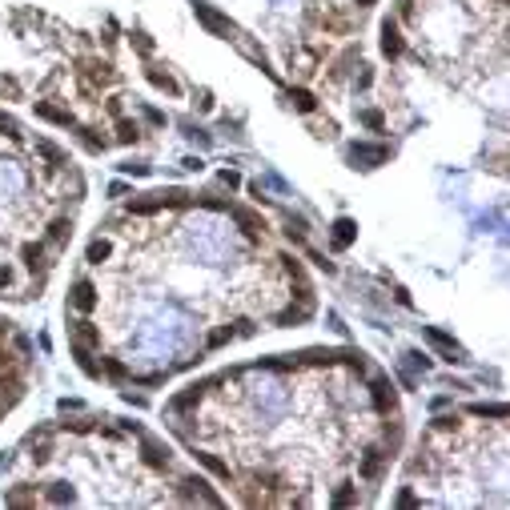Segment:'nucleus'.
<instances>
[{
    "mask_svg": "<svg viewBox=\"0 0 510 510\" xmlns=\"http://www.w3.org/2000/svg\"><path fill=\"white\" fill-rule=\"evenodd\" d=\"M193 13H197V21L209 28L213 37H233V33H237L233 21H229V16H221L217 8H209V4H193Z\"/></svg>",
    "mask_w": 510,
    "mask_h": 510,
    "instance_id": "1",
    "label": "nucleus"
},
{
    "mask_svg": "<svg viewBox=\"0 0 510 510\" xmlns=\"http://www.w3.org/2000/svg\"><path fill=\"white\" fill-rule=\"evenodd\" d=\"M349 161L361 165V169H373V165L390 161V149L386 145H354V149H349Z\"/></svg>",
    "mask_w": 510,
    "mask_h": 510,
    "instance_id": "2",
    "label": "nucleus"
},
{
    "mask_svg": "<svg viewBox=\"0 0 510 510\" xmlns=\"http://www.w3.org/2000/svg\"><path fill=\"white\" fill-rule=\"evenodd\" d=\"M382 52H386L390 61H398L402 57V33L394 21H382Z\"/></svg>",
    "mask_w": 510,
    "mask_h": 510,
    "instance_id": "3",
    "label": "nucleus"
},
{
    "mask_svg": "<svg viewBox=\"0 0 510 510\" xmlns=\"http://www.w3.org/2000/svg\"><path fill=\"white\" fill-rule=\"evenodd\" d=\"M69 301H73L76 310H93V306H97V286L81 277V282L73 286V294H69Z\"/></svg>",
    "mask_w": 510,
    "mask_h": 510,
    "instance_id": "4",
    "label": "nucleus"
},
{
    "mask_svg": "<svg viewBox=\"0 0 510 510\" xmlns=\"http://www.w3.org/2000/svg\"><path fill=\"white\" fill-rule=\"evenodd\" d=\"M386 462H390V454H386V450H370V454L361 458L358 474H361V478H366V482H373V478L382 474V466H386Z\"/></svg>",
    "mask_w": 510,
    "mask_h": 510,
    "instance_id": "5",
    "label": "nucleus"
},
{
    "mask_svg": "<svg viewBox=\"0 0 510 510\" xmlns=\"http://www.w3.org/2000/svg\"><path fill=\"white\" fill-rule=\"evenodd\" d=\"M373 410H394V386L390 378H373Z\"/></svg>",
    "mask_w": 510,
    "mask_h": 510,
    "instance_id": "6",
    "label": "nucleus"
},
{
    "mask_svg": "<svg viewBox=\"0 0 510 510\" xmlns=\"http://www.w3.org/2000/svg\"><path fill=\"white\" fill-rule=\"evenodd\" d=\"M354 237H358V225L349 221V217H337V221H334V237H330V241H334V249H346Z\"/></svg>",
    "mask_w": 510,
    "mask_h": 510,
    "instance_id": "7",
    "label": "nucleus"
},
{
    "mask_svg": "<svg viewBox=\"0 0 510 510\" xmlns=\"http://www.w3.org/2000/svg\"><path fill=\"white\" fill-rule=\"evenodd\" d=\"M69 237H73V217H57V221L49 225V245L61 249Z\"/></svg>",
    "mask_w": 510,
    "mask_h": 510,
    "instance_id": "8",
    "label": "nucleus"
},
{
    "mask_svg": "<svg viewBox=\"0 0 510 510\" xmlns=\"http://www.w3.org/2000/svg\"><path fill=\"white\" fill-rule=\"evenodd\" d=\"M426 337H430V342H434V346L446 354V361H462V349L454 346V337H446L442 330H426Z\"/></svg>",
    "mask_w": 510,
    "mask_h": 510,
    "instance_id": "9",
    "label": "nucleus"
},
{
    "mask_svg": "<svg viewBox=\"0 0 510 510\" xmlns=\"http://www.w3.org/2000/svg\"><path fill=\"white\" fill-rule=\"evenodd\" d=\"M286 97H289V105H294L298 112H313V109H318V97L306 93V88H286Z\"/></svg>",
    "mask_w": 510,
    "mask_h": 510,
    "instance_id": "10",
    "label": "nucleus"
},
{
    "mask_svg": "<svg viewBox=\"0 0 510 510\" xmlns=\"http://www.w3.org/2000/svg\"><path fill=\"white\" fill-rule=\"evenodd\" d=\"M37 117H45V121H52V124H64V129H73V124H76V117H73V112L52 109V105H37Z\"/></svg>",
    "mask_w": 510,
    "mask_h": 510,
    "instance_id": "11",
    "label": "nucleus"
},
{
    "mask_svg": "<svg viewBox=\"0 0 510 510\" xmlns=\"http://www.w3.org/2000/svg\"><path fill=\"white\" fill-rule=\"evenodd\" d=\"M145 76H149V85H153V88H161V93H173V97L181 93V88H177V81H173L169 73H161V69H149Z\"/></svg>",
    "mask_w": 510,
    "mask_h": 510,
    "instance_id": "12",
    "label": "nucleus"
},
{
    "mask_svg": "<svg viewBox=\"0 0 510 510\" xmlns=\"http://www.w3.org/2000/svg\"><path fill=\"white\" fill-rule=\"evenodd\" d=\"M145 462H149L153 470H165L169 466V450H161L157 442H145Z\"/></svg>",
    "mask_w": 510,
    "mask_h": 510,
    "instance_id": "13",
    "label": "nucleus"
},
{
    "mask_svg": "<svg viewBox=\"0 0 510 510\" xmlns=\"http://www.w3.org/2000/svg\"><path fill=\"white\" fill-rule=\"evenodd\" d=\"M109 253H112V241H88V262L93 265H100V262H109Z\"/></svg>",
    "mask_w": 510,
    "mask_h": 510,
    "instance_id": "14",
    "label": "nucleus"
},
{
    "mask_svg": "<svg viewBox=\"0 0 510 510\" xmlns=\"http://www.w3.org/2000/svg\"><path fill=\"white\" fill-rule=\"evenodd\" d=\"M76 342H85V346H100V330L93 322H76Z\"/></svg>",
    "mask_w": 510,
    "mask_h": 510,
    "instance_id": "15",
    "label": "nucleus"
},
{
    "mask_svg": "<svg viewBox=\"0 0 510 510\" xmlns=\"http://www.w3.org/2000/svg\"><path fill=\"white\" fill-rule=\"evenodd\" d=\"M334 506H349V502H358V486H342V490H334V498H330Z\"/></svg>",
    "mask_w": 510,
    "mask_h": 510,
    "instance_id": "16",
    "label": "nucleus"
},
{
    "mask_svg": "<svg viewBox=\"0 0 510 510\" xmlns=\"http://www.w3.org/2000/svg\"><path fill=\"white\" fill-rule=\"evenodd\" d=\"M137 137H141L137 121H117V141H124V145H129V141H137Z\"/></svg>",
    "mask_w": 510,
    "mask_h": 510,
    "instance_id": "17",
    "label": "nucleus"
},
{
    "mask_svg": "<svg viewBox=\"0 0 510 510\" xmlns=\"http://www.w3.org/2000/svg\"><path fill=\"white\" fill-rule=\"evenodd\" d=\"M25 265L33 270V274H37V265H49V262H45V249H40V245H25Z\"/></svg>",
    "mask_w": 510,
    "mask_h": 510,
    "instance_id": "18",
    "label": "nucleus"
},
{
    "mask_svg": "<svg viewBox=\"0 0 510 510\" xmlns=\"http://www.w3.org/2000/svg\"><path fill=\"white\" fill-rule=\"evenodd\" d=\"M358 121H361V124H366V129H382V124H386V121H382V112H373V109L358 112Z\"/></svg>",
    "mask_w": 510,
    "mask_h": 510,
    "instance_id": "19",
    "label": "nucleus"
},
{
    "mask_svg": "<svg viewBox=\"0 0 510 510\" xmlns=\"http://www.w3.org/2000/svg\"><path fill=\"white\" fill-rule=\"evenodd\" d=\"M133 45H137V52H145V57L153 52V40L145 37V33H133Z\"/></svg>",
    "mask_w": 510,
    "mask_h": 510,
    "instance_id": "20",
    "label": "nucleus"
},
{
    "mask_svg": "<svg viewBox=\"0 0 510 510\" xmlns=\"http://www.w3.org/2000/svg\"><path fill=\"white\" fill-rule=\"evenodd\" d=\"M13 286V270H4V265H0V289H8Z\"/></svg>",
    "mask_w": 510,
    "mask_h": 510,
    "instance_id": "21",
    "label": "nucleus"
},
{
    "mask_svg": "<svg viewBox=\"0 0 510 510\" xmlns=\"http://www.w3.org/2000/svg\"><path fill=\"white\" fill-rule=\"evenodd\" d=\"M354 4H358V8H370V4H373V0H354Z\"/></svg>",
    "mask_w": 510,
    "mask_h": 510,
    "instance_id": "22",
    "label": "nucleus"
}]
</instances>
